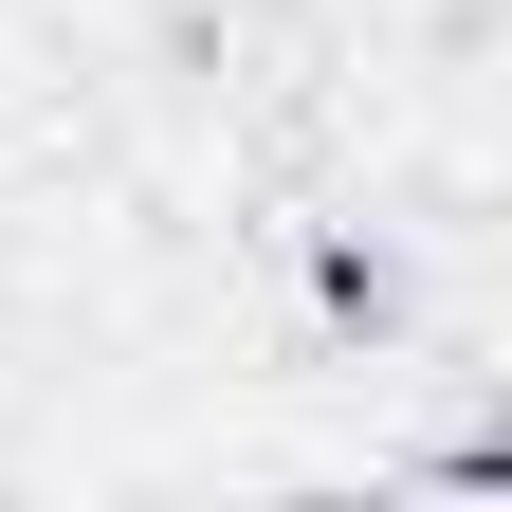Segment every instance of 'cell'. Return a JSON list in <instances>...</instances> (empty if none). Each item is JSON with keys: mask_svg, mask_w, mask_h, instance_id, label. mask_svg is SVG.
<instances>
[{"mask_svg": "<svg viewBox=\"0 0 512 512\" xmlns=\"http://www.w3.org/2000/svg\"><path fill=\"white\" fill-rule=\"evenodd\" d=\"M147 19H183V37H220V19H238V0H147Z\"/></svg>", "mask_w": 512, "mask_h": 512, "instance_id": "6da1fadb", "label": "cell"}]
</instances>
